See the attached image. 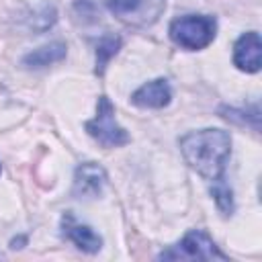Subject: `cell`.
I'll list each match as a JSON object with an SVG mask.
<instances>
[{
	"label": "cell",
	"mask_w": 262,
	"mask_h": 262,
	"mask_svg": "<svg viewBox=\"0 0 262 262\" xmlns=\"http://www.w3.org/2000/svg\"><path fill=\"white\" fill-rule=\"evenodd\" d=\"M180 151L186 164L205 180H223L231 154V135L223 129H201L180 137Z\"/></svg>",
	"instance_id": "obj_1"
},
{
	"label": "cell",
	"mask_w": 262,
	"mask_h": 262,
	"mask_svg": "<svg viewBox=\"0 0 262 262\" xmlns=\"http://www.w3.org/2000/svg\"><path fill=\"white\" fill-rule=\"evenodd\" d=\"M170 39L188 51L205 49L217 35V20L209 14H184L170 23Z\"/></svg>",
	"instance_id": "obj_2"
},
{
	"label": "cell",
	"mask_w": 262,
	"mask_h": 262,
	"mask_svg": "<svg viewBox=\"0 0 262 262\" xmlns=\"http://www.w3.org/2000/svg\"><path fill=\"white\" fill-rule=\"evenodd\" d=\"M86 131L90 137H94L102 147H121L129 143V133L117 123L115 119V106L108 100V96H98L96 102V115L94 119L86 121Z\"/></svg>",
	"instance_id": "obj_3"
},
{
	"label": "cell",
	"mask_w": 262,
	"mask_h": 262,
	"mask_svg": "<svg viewBox=\"0 0 262 262\" xmlns=\"http://www.w3.org/2000/svg\"><path fill=\"white\" fill-rule=\"evenodd\" d=\"M160 260H227L203 229H190L176 246L158 254Z\"/></svg>",
	"instance_id": "obj_4"
},
{
	"label": "cell",
	"mask_w": 262,
	"mask_h": 262,
	"mask_svg": "<svg viewBox=\"0 0 262 262\" xmlns=\"http://www.w3.org/2000/svg\"><path fill=\"white\" fill-rule=\"evenodd\" d=\"M106 184V172L102 166H98L96 162H84L76 168V174H74V188L72 192L76 196H84V199H90V196H98L102 192Z\"/></svg>",
	"instance_id": "obj_5"
},
{
	"label": "cell",
	"mask_w": 262,
	"mask_h": 262,
	"mask_svg": "<svg viewBox=\"0 0 262 262\" xmlns=\"http://www.w3.org/2000/svg\"><path fill=\"white\" fill-rule=\"evenodd\" d=\"M260 53H262L260 35L256 31H248L233 45V63L237 66V70L254 74L260 70Z\"/></svg>",
	"instance_id": "obj_6"
},
{
	"label": "cell",
	"mask_w": 262,
	"mask_h": 262,
	"mask_svg": "<svg viewBox=\"0 0 262 262\" xmlns=\"http://www.w3.org/2000/svg\"><path fill=\"white\" fill-rule=\"evenodd\" d=\"M61 231H63V237H68L72 244H76L78 250L86 254H96L102 248V237L92 227L78 223L72 213H66L61 217Z\"/></svg>",
	"instance_id": "obj_7"
},
{
	"label": "cell",
	"mask_w": 262,
	"mask_h": 262,
	"mask_svg": "<svg viewBox=\"0 0 262 262\" xmlns=\"http://www.w3.org/2000/svg\"><path fill=\"white\" fill-rule=\"evenodd\" d=\"M172 98V88L166 78H156L139 86L131 94V102L139 108H164Z\"/></svg>",
	"instance_id": "obj_8"
},
{
	"label": "cell",
	"mask_w": 262,
	"mask_h": 262,
	"mask_svg": "<svg viewBox=\"0 0 262 262\" xmlns=\"http://www.w3.org/2000/svg\"><path fill=\"white\" fill-rule=\"evenodd\" d=\"M68 53V47L66 43L61 41H55V43H49V45H43V47H37L33 49L31 53H27L23 57V66L29 68V70H39V68H47L51 63H57L66 57Z\"/></svg>",
	"instance_id": "obj_9"
},
{
	"label": "cell",
	"mask_w": 262,
	"mask_h": 262,
	"mask_svg": "<svg viewBox=\"0 0 262 262\" xmlns=\"http://www.w3.org/2000/svg\"><path fill=\"white\" fill-rule=\"evenodd\" d=\"M119 49H121V37H117V35H104L96 43V68H94V72L98 76L104 74L106 63L111 61V57L117 55Z\"/></svg>",
	"instance_id": "obj_10"
},
{
	"label": "cell",
	"mask_w": 262,
	"mask_h": 262,
	"mask_svg": "<svg viewBox=\"0 0 262 262\" xmlns=\"http://www.w3.org/2000/svg\"><path fill=\"white\" fill-rule=\"evenodd\" d=\"M211 192H213V199H215L217 207L225 215H231V211H233V199H231V190L227 188V184H223L221 180H217L215 186L211 188Z\"/></svg>",
	"instance_id": "obj_11"
},
{
	"label": "cell",
	"mask_w": 262,
	"mask_h": 262,
	"mask_svg": "<svg viewBox=\"0 0 262 262\" xmlns=\"http://www.w3.org/2000/svg\"><path fill=\"white\" fill-rule=\"evenodd\" d=\"M141 0H106V8L115 14H129L139 8Z\"/></svg>",
	"instance_id": "obj_12"
},
{
	"label": "cell",
	"mask_w": 262,
	"mask_h": 262,
	"mask_svg": "<svg viewBox=\"0 0 262 262\" xmlns=\"http://www.w3.org/2000/svg\"><path fill=\"white\" fill-rule=\"evenodd\" d=\"M0 172H2V168H0Z\"/></svg>",
	"instance_id": "obj_13"
}]
</instances>
